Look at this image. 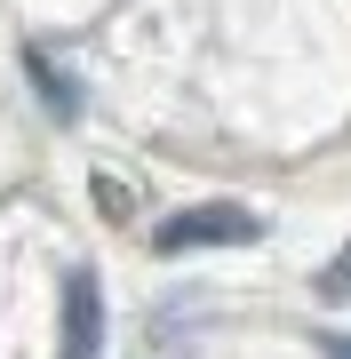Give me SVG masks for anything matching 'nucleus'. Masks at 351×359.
<instances>
[{"mask_svg": "<svg viewBox=\"0 0 351 359\" xmlns=\"http://www.w3.org/2000/svg\"><path fill=\"white\" fill-rule=\"evenodd\" d=\"M263 231V216L256 208H184L176 224H160V248H168V256H184V248H247Z\"/></svg>", "mask_w": 351, "mask_h": 359, "instance_id": "obj_1", "label": "nucleus"}, {"mask_svg": "<svg viewBox=\"0 0 351 359\" xmlns=\"http://www.w3.org/2000/svg\"><path fill=\"white\" fill-rule=\"evenodd\" d=\"M96 335H104V295H96L88 271H72L64 280V359H88Z\"/></svg>", "mask_w": 351, "mask_h": 359, "instance_id": "obj_2", "label": "nucleus"}, {"mask_svg": "<svg viewBox=\"0 0 351 359\" xmlns=\"http://www.w3.org/2000/svg\"><path fill=\"white\" fill-rule=\"evenodd\" d=\"M319 295H327V304H351V248H343V256L319 271Z\"/></svg>", "mask_w": 351, "mask_h": 359, "instance_id": "obj_3", "label": "nucleus"}, {"mask_svg": "<svg viewBox=\"0 0 351 359\" xmlns=\"http://www.w3.org/2000/svg\"><path fill=\"white\" fill-rule=\"evenodd\" d=\"M319 351L327 359H351V335H319Z\"/></svg>", "mask_w": 351, "mask_h": 359, "instance_id": "obj_4", "label": "nucleus"}]
</instances>
